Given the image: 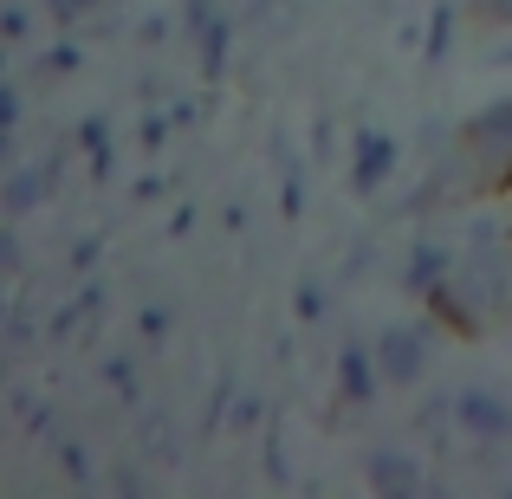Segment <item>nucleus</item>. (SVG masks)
Instances as JSON below:
<instances>
[{"label": "nucleus", "mask_w": 512, "mask_h": 499, "mask_svg": "<svg viewBox=\"0 0 512 499\" xmlns=\"http://www.w3.org/2000/svg\"><path fill=\"white\" fill-rule=\"evenodd\" d=\"M104 383H111L124 402H137V363L130 357H104Z\"/></svg>", "instance_id": "9d476101"}, {"label": "nucleus", "mask_w": 512, "mask_h": 499, "mask_svg": "<svg viewBox=\"0 0 512 499\" xmlns=\"http://www.w3.org/2000/svg\"><path fill=\"white\" fill-rule=\"evenodd\" d=\"M389 169H396V143L383 130H363L357 137V188H383Z\"/></svg>", "instance_id": "423d86ee"}, {"label": "nucleus", "mask_w": 512, "mask_h": 499, "mask_svg": "<svg viewBox=\"0 0 512 499\" xmlns=\"http://www.w3.org/2000/svg\"><path fill=\"white\" fill-rule=\"evenodd\" d=\"M454 415H461L467 441H506V435H512V409L493 396V389H461Z\"/></svg>", "instance_id": "7ed1b4c3"}, {"label": "nucleus", "mask_w": 512, "mask_h": 499, "mask_svg": "<svg viewBox=\"0 0 512 499\" xmlns=\"http://www.w3.org/2000/svg\"><path fill=\"white\" fill-rule=\"evenodd\" d=\"M260 402H253V396H234V428H260Z\"/></svg>", "instance_id": "f3484780"}, {"label": "nucleus", "mask_w": 512, "mask_h": 499, "mask_svg": "<svg viewBox=\"0 0 512 499\" xmlns=\"http://www.w3.org/2000/svg\"><path fill=\"white\" fill-rule=\"evenodd\" d=\"M376 357H383V376H389V383H415V376H422V363H428V331H415V325L383 331Z\"/></svg>", "instance_id": "20e7f679"}, {"label": "nucleus", "mask_w": 512, "mask_h": 499, "mask_svg": "<svg viewBox=\"0 0 512 499\" xmlns=\"http://www.w3.org/2000/svg\"><path fill=\"white\" fill-rule=\"evenodd\" d=\"M448 39H454V13L441 7V13H435V26H428V59H441V52H448Z\"/></svg>", "instance_id": "ddd939ff"}, {"label": "nucleus", "mask_w": 512, "mask_h": 499, "mask_svg": "<svg viewBox=\"0 0 512 499\" xmlns=\"http://www.w3.org/2000/svg\"><path fill=\"white\" fill-rule=\"evenodd\" d=\"M104 0H52V13H59V26H72V33H98L91 26V13H98Z\"/></svg>", "instance_id": "1a4fd4ad"}, {"label": "nucleus", "mask_w": 512, "mask_h": 499, "mask_svg": "<svg viewBox=\"0 0 512 499\" xmlns=\"http://www.w3.org/2000/svg\"><path fill=\"white\" fill-rule=\"evenodd\" d=\"M474 13H480V20H512V0H474Z\"/></svg>", "instance_id": "412c9836"}, {"label": "nucleus", "mask_w": 512, "mask_h": 499, "mask_svg": "<svg viewBox=\"0 0 512 499\" xmlns=\"http://www.w3.org/2000/svg\"><path fill=\"white\" fill-rule=\"evenodd\" d=\"M59 461H65V474H72L78 487H91V454L78 448V441H59Z\"/></svg>", "instance_id": "f8f14e48"}, {"label": "nucleus", "mask_w": 512, "mask_h": 499, "mask_svg": "<svg viewBox=\"0 0 512 499\" xmlns=\"http://www.w3.org/2000/svg\"><path fill=\"white\" fill-rule=\"evenodd\" d=\"M461 156H467V169H474L480 188H512V98L487 104V111L467 124Z\"/></svg>", "instance_id": "f257e3e1"}, {"label": "nucleus", "mask_w": 512, "mask_h": 499, "mask_svg": "<svg viewBox=\"0 0 512 499\" xmlns=\"http://www.w3.org/2000/svg\"><path fill=\"white\" fill-rule=\"evenodd\" d=\"M448 273H454V266H448V253H441V247H415V253H409V292H422V299H428V292H435Z\"/></svg>", "instance_id": "6e6552de"}, {"label": "nucleus", "mask_w": 512, "mask_h": 499, "mask_svg": "<svg viewBox=\"0 0 512 499\" xmlns=\"http://www.w3.org/2000/svg\"><path fill=\"white\" fill-rule=\"evenodd\" d=\"M26 26H33V20H26V7H7V13H0V33H7V39H26Z\"/></svg>", "instance_id": "6ab92c4d"}, {"label": "nucleus", "mask_w": 512, "mask_h": 499, "mask_svg": "<svg viewBox=\"0 0 512 499\" xmlns=\"http://www.w3.org/2000/svg\"><path fill=\"white\" fill-rule=\"evenodd\" d=\"M169 137V117H150V124H143V143H150V150H156V143H163Z\"/></svg>", "instance_id": "4be33fe9"}, {"label": "nucleus", "mask_w": 512, "mask_h": 499, "mask_svg": "<svg viewBox=\"0 0 512 499\" xmlns=\"http://www.w3.org/2000/svg\"><path fill=\"white\" fill-rule=\"evenodd\" d=\"M59 175V163H39V169H20L7 182V214H26V208H39L46 201V182Z\"/></svg>", "instance_id": "0eeeda50"}, {"label": "nucleus", "mask_w": 512, "mask_h": 499, "mask_svg": "<svg viewBox=\"0 0 512 499\" xmlns=\"http://www.w3.org/2000/svg\"><path fill=\"white\" fill-rule=\"evenodd\" d=\"M363 474H370V487L376 493H389V499H402V493H422L428 487V474H422V461H415L409 448H370V461H363Z\"/></svg>", "instance_id": "f03ea898"}, {"label": "nucleus", "mask_w": 512, "mask_h": 499, "mask_svg": "<svg viewBox=\"0 0 512 499\" xmlns=\"http://www.w3.org/2000/svg\"><path fill=\"white\" fill-rule=\"evenodd\" d=\"M137 325H143V337H150V344H163V337H169V312H163V305H143Z\"/></svg>", "instance_id": "2eb2a0df"}, {"label": "nucleus", "mask_w": 512, "mask_h": 499, "mask_svg": "<svg viewBox=\"0 0 512 499\" xmlns=\"http://www.w3.org/2000/svg\"><path fill=\"white\" fill-rule=\"evenodd\" d=\"M46 72H78V52L72 46H52L46 52Z\"/></svg>", "instance_id": "aec40b11"}, {"label": "nucleus", "mask_w": 512, "mask_h": 499, "mask_svg": "<svg viewBox=\"0 0 512 499\" xmlns=\"http://www.w3.org/2000/svg\"><path fill=\"white\" fill-rule=\"evenodd\" d=\"M318 312H325V292L305 279V286H299V318H318Z\"/></svg>", "instance_id": "a211bd4d"}, {"label": "nucleus", "mask_w": 512, "mask_h": 499, "mask_svg": "<svg viewBox=\"0 0 512 499\" xmlns=\"http://www.w3.org/2000/svg\"><path fill=\"white\" fill-rule=\"evenodd\" d=\"M78 143H85L91 156H111V137H104V117H85V124H78Z\"/></svg>", "instance_id": "4468645a"}, {"label": "nucleus", "mask_w": 512, "mask_h": 499, "mask_svg": "<svg viewBox=\"0 0 512 499\" xmlns=\"http://www.w3.org/2000/svg\"><path fill=\"white\" fill-rule=\"evenodd\" d=\"M143 448H150V454H163V461H175V435H169V422H163V415H150V422H143Z\"/></svg>", "instance_id": "9b49d317"}, {"label": "nucleus", "mask_w": 512, "mask_h": 499, "mask_svg": "<svg viewBox=\"0 0 512 499\" xmlns=\"http://www.w3.org/2000/svg\"><path fill=\"white\" fill-rule=\"evenodd\" d=\"M13 130H20V91H0V137H13Z\"/></svg>", "instance_id": "dca6fc26"}, {"label": "nucleus", "mask_w": 512, "mask_h": 499, "mask_svg": "<svg viewBox=\"0 0 512 499\" xmlns=\"http://www.w3.org/2000/svg\"><path fill=\"white\" fill-rule=\"evenodd\" d=\"M376 370H383V357H370L363 344H344V357H338V389L350 402H370L376 396Z\"/></svg>", "instance_id": "39448f33"}]
</instances>
